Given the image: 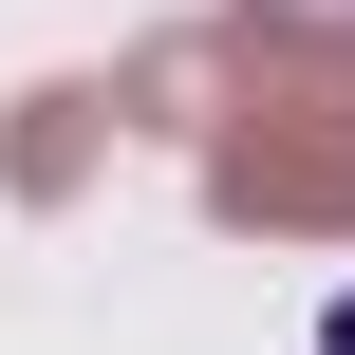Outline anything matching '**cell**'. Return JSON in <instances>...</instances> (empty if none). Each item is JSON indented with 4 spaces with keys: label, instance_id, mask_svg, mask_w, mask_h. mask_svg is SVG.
Masks as SVG:
<instances>
[{
    "label": "cell",
    "instance_id": "6da1fadb",
    "mask_svg": "<svg viewBox=\"0 0 355 355\" xmlns=\"http://www.w3.org/2000/svg\"><path fill=\"white\" fill-rule=\"evenodd\" d=\"M206 206L225 225H355V112H243L225 150H206Z\"/></svg>",
    "mask_w": 355,
    "mask_h": 355
},
{
    "label": "cell",
    "instance_id": "7a4b0ae2",
    "mask_svg": "<svg viewBox=\"0 0 355 355\" xmlns=\"http://www.w3.org/2000/svg\"><path fill=\"white\" fill-rule=\"evenodd\" d=\"M94 131H131L112 94H19V131H0V168H19V206H56L75 168H94Z\"/></svg>",
    "mask_w": 355,
    "mask_h": 355
},
{
    "label": "cell",
    "instance_id": "3957f363",
    "mask_svg": "<svg viewBox=\"0 0 355 355\" xmlns=\"http://www.w3.org/2000/svg\"><path fill=\"white\" fill-rule=\"evenodd\" d=\"M243 37H281V56H337V75H355V0H243Z\"/></svg>",
    "mask_w": 355,
    "mask_h": 355
},
{
    "label": "cell",
    "instance_id": "277c9868",
    "mask_svg": "<svg viewBox=\"0 0 355 355\" xmlns=\"http://www.w3.org/2000/svg\"><path fill=\"white\" fill-rule=\"evenodd\" d=\"M318 355H355V300H337V337H318Z\"/></svg>",
    "mask_w": 355,
    "mask_h": 355
}]
</instances>
